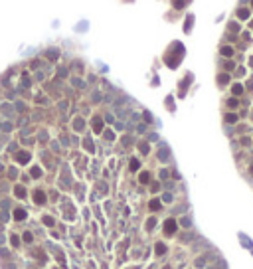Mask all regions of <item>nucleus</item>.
<instances>
[{
	"mask_svg": "<svg viewBox=\"0 0 253 269\" xmlns=\"http://www.w3.org/2000/svg\"><path fill=\"white\" fill-rule=\"evenodd\" d=\"M174 232H176V222H174V220H166V222H164V233H166V236H172Z\"/></svg>",
	"mask_w": 253,
	"mask_h": 269,
	"instance_id": "obj_1",
	"label": "nucleus"
},
{
	"mask_svg": "<svg viewBox=\"0 0 253 269\" xmlns=\"http://www.w3.org/2000/svg\"><path fill=\"white\" fill-rule=\"evenodd\" d=\"M18 160H20V162H28V160H30V154H28V152H20V154H18Z\"/></svg>",
	"mask_w": 253,
	"mask_h": 269,
	"instance_id": "obj_2",
	"label": "nucleus"
},
{
	"mask_svg": "<svg viewBox=\"0 0 253 269\" xmlns=\"http://www.w3.org/2000/svg\"><path fill=\"white\" fill-rule=\"evenodd\" d=\"M34 198H36L38 204H44V202H45V196L42 194V192H36V196H34Z\"/></svg>",
	"mask_w": 253,
	"mask_h": 269,
	"instance_id": "obj_3",
	"label": "nucleus"
},
{
	"mask_svg": "<svg viewBox=\"0 0 253 269\" xmlns=\"http://www.w3.org/2000/svg\"><path fill=\"white\" fill-rule=\"evenodd\" d=\"M14 216H16V220H24V218H26V212H24V210H16Z\"/></svg>",
	"mask_w": 253,
	"mask_h": 269,
	"instance_id": "obj_4",
	"label": "nucleus"
},
{
	"mask_svg": "<svg viewBox=\"0 0 253 269\" xmlns=\"http://www.w3.org/2000/svg\"><path fill=\"white\" fill-rule=\"evenodd\" d=\"M101 127H103V125H101V119H95V121H93V129H95L97 133H101Z\"/></svg>",
	"mask_w": 253,
	"mask_h": 269,
	"instance_id": "obj_5",
	"label": "nucleus"
},
{
	"mask_svg": "<svg viewBox=\"0 0 253 269\" xmlns=\"http://www.w3.org/2000/svg\"><path fill=\"white\" fill-rule=\"evenodd\" d=\"M164 251H166V247H164V243H156V253H160V255H162Z\"/></svg>",
	"mask_w": 253,
	"mask_h": 269,
	"instance_id": "obj_6",
	"label": "nucleus"
},
{
	"mask_svg": "<svg viewBox=\"0 0 253 269\" xmlns=\"http://www.w3.org/2000/svg\"><path fill=\"white\" fill-rule=\"evenodd\" d=\"M158 208H160V202H158V200L150 202V210H158Z\"/></svg>",
	"mask_w": 253,
	"mask_h": 269,
	"instance_id": "obj_7",
	"label": "nucleus"
},
{
	"mask_svg": "<svg viewBox=\"0 0 253 269\" xmlns=\"http://www.w3.org/2000/svg\"><path fill=\"white\" fill-rule=\"evenodd\" d=\"M241 91H243V87H241V85H233V93H235V95H239Z\"/></svg>",
	"mask_w": 253,
	"mask_h": 269,
	"instance_id": "obj_8",
	"label": "nucleus"
},
{
	"mask_svg": "<svg viewBox=\"0 0 253 269\" xmlns=\"http://www.w3.org/2000/svg\"><path fill=\"white\" fill-rule=\"evenodd\" d=\"M44 224H45V226H53V220H52L50 216H45V218H44Z\"/></svg>",
	"mask_w": 253,
	"mask_h": 269,
	"instance_id": "obj_9",
	"label": "nucleus"
},
{
	"mask_svg": "<svg viewBox=\"0 0 253 269\" xmlns=\"http://www.w3.org/2000/svg\"><path fill=\"white\" fill-rule=\"evenodd\" d=\"M225 121H227V123H233V121H237V117H235V115H227Z\"/></svg>",
	"mask_w": 253,
	"mask_h": 269,
	"instance_id": "obj_10",
	"label": "nucleus"
},
{
	"mask_svg": "<svg viewBox=\"0 0 253 269\" xmlns=\"http://www.w3.org/2000/svg\"><path fill=\"white\" fill-rule=\"evenodd\" d=\"M141 182H148V174H146V172L141 174Z\"/></svg>",
	"mask_w": 253,
	"mask_h": 269,
	"instance_id": "obj_11",
	"label": "nucleus"
},
{
	"mask_svg": "<svg viewBox=\"0 0 253 269\" xmlns=\"http://www.w3.org/2000/svg\"><path fill=\"white\" fill-rule=\"evenodd\" d=\"M222 53H223V55H231V48H223Z\"/></svg>",
	"mask_w": 253,
	"mask_h": 269,
	"instance_id": "obj_12",
	"label": "nucleus"
},
{
	"mask_svg": "<svg viewBox=\"0 0 253 269\" xmlns=\"http://www.w3.org/2000/svg\"><path fill=\"white\" fill-rule=\"evenodd\" d=\"M16 194H18V196H20V198H22V196H26V192H24L22 188H16Z\"/></svg>",
	"mask_w": 253,
	"mask_h": 269,
	"instance_id": "obj_13",
	"label": "nucleus"
},
{
	"mask_svg": "<svg viewBox=\"0 0 253 269\" xmlns=\"http://www.w3.org/2000/svg\"><path fill=\"white\" fill-rule=\"evenodd\" d=\"M247 14H249L247 10H239V16H241V18H247Z\"/></svg>",
	"mask_w": 253,
	"mask_h": 269,
	"instance_id": "obj_14",
	"label": "nucleus"
},
{
	"mask_svg": "<svg viewBox=\"0 0 253 269\" xmlns=\"http://www.w3.org/2000/svg\"><path fill=\"white\" fill-rule=\"evenodd\" d=\"M131 168H133V170H136V168H139V162H136V160H133V162H131Z\"/></svg>",
	"mask_w": 253,
	"mask_h": 269,
	"instance_id": "obj_15",
	"label": "nucleus"
}]
</instances>
